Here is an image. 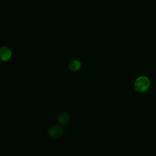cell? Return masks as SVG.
<instances>
[{
	"label": "cell",
	"mask_w": 156,
	"mask_h": 156,
	"mask_svg": "<svg viewBox=\"0 0 156 156\" xmlns=\"http://www.w3.org/2000/svg\"><path fill=\"white\" fill-rule=\"evenodd\" d=\"M149 87L150 80L146 76H140L138 77L134 83V88L135 90L139 93H144L146 91Z\"/></svg>",
	"instance_id": "6da1fadb"
},
{
	"label": "cell",
	"mask_w": 156,
	"mask_h": 156,
	"mask_svg": "<svg viewBox=\"0 0 156 156\" xmlns=\"http://www.w3.org/2000/svg\"><path fill=\"white\" fill-rule=\"evenodd\" d=\"M69 69L73 72L77 71L81 67V63L77 60H73L71 61L68 66Z\"/></svg>",
	"instance_id": "5b68a950"
},
{
	"label": "cell",
	"mask_w": 156,
	"mask_h": 156,
	"mask_svg": "<svg viewBox=\"0 0 156 156\" xmlns=\"http://www.w3.org/2000/svg\"><path fill=\"white\" fill-rule=\"evenodd\" d=\"M57 120L60 124L66 125L69 121V115L66 112H62L58 115Z\"/></svg>",
	"instance_id": "277c9868"
},
{
	"label": "cell",
	"mask_w": 156,
	"mask_h": 156,
	"mask_svg": "<svg viewBox=\"0 0 156 156\" xmlns=\"http://www.w3.org/2000/svg\"><path fill=\"white\" fill-rule=\"evenodd\" d=\"M12 55L10 49L5 46L2 47L0 49V57L2 61H7L9 60Z\"/></svg>",
	"instance_id": "3957f363"
},
{
	"label": "cell",
	"mask_w": 156,
	"mask_h": 156,
	"mask_svg": "<svg viewBox=\"0 0 156 156\" xmlns=\"http://www.w3.org/2000/svg\"><path fill=\"white\" fill-rule=\"evenodd\" d=\"M63 133V128L58 125H54L51 126L48 130V135L52 138H58L62 135Z\"/></svg>",
	"instance_id": "7a4b0ae2"
}]
</instances>
